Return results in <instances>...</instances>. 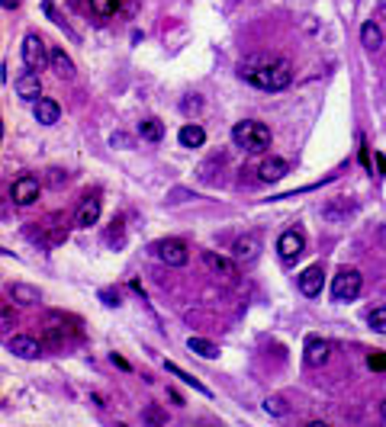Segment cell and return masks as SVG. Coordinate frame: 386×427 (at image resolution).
Returning a JSON list of instances; mask_svg holds the SVG:
<instances>
[{"label": "cell", "mask_w": 386, "mask_h": 427, "mask_svg": "<svg viewBox=\"0 0 386 427\" xmlns=\"http://www.w3.org/2000/svg\"><path fill=\"white\" fill-rule=\"evenodd\" d=\"M7 351L17 353L20 360H36V357L43 353V347H39V341H36V337H29V335H13L7 341Z\"/></svg>", "instance_id": "8fae6325"}, {"label": "cell", "mask_w": 386, "mask_h": 427, "mask_svg": "<svg viewBox=\"0 0 386 427\" xmlns=\"http://www.w3.org/2000/svg\"><path fill=\"white\" fill-rule=\"evenodd\" d=\"M10 196H13V202H17V206H33V202L39 200V180H36V177H29V174L17 177V180H13V186H10Z\"/></svg>", "instance_id": "ba28073f"}, {"label": "cell", "mask_w": 386, "mask_h": 427, "mask_svg": "<svg viewBox=\"0 0 386 427\" xmlns=\"http://www.w3.org/2000/svg\"><path fill=\"white\" fill-rule=\"evenodd\" d=\"M328 357H332V344L322 341V337H309V344H306V363L309 366H322V363H328Z\"/></svg>", "instance_id": "9a60e30c"}, {"label": "cell", "mask_w": 386, "mask_h": 427, "mask_svg": "<svg viewBox=\"0 0 386 427\" xmlns=\"http://www.w3.org/2000/svg\"><path fill=\"white\" fill-rule=\"evenodd\" d=\"M113 363H116V366H119V369H129V363H126V360H123V357H116V353H113Z\"/></svg>", "instance_id": "d590c367"}, {"label": "cell", "mask_w": 386, "mask_h": 427, "mask_svg": "<svg viewBox=\"0 0 386 427\" xmlns=\"http://www.w3.org/2000/svg\"><path fill=\"white\" fill-rule=\"evenodd\" d=\"M380 241H383V244H386V225H383V228H380Z\"/></svg>", "instance_id": "8d00e7d4"}, {"label": "cell", "mask_w": 386, "mask_h": 427, "mask_svg": "<svg viewBox=\"0 0 386 427\" xmlns=\"http://www.w3.org/2000/svg\"><path fill=\"white\" fill-rule=\"evenodd\" d=\"M200 260H203V267L210 270V273H213L216 280H222L226 286H232V283L238 280V267H236V264H232L229 257H219L216 251H203Z\"/></svg>", "instance_id": "52a82bcc"}, {"label": "cell", "mask_w": 386, "mask_h": 427, "mask_svg": "<svg viewBox=\"0 0 386 427\" xmlns=\"http://www.w3.org/2000/svg\"><path fill=\"white\" fill-rule=\"evenodd\" d=\"M177 138H180L184 148H200V145L206 142V132H203V126H196V122H187V126L177 132Z\"/></svg>", "instance_id": "ac0fdd59"}, {"label": "cell", "mask_w": 386, "mask_h": 427, "mask_svg": "<svg viewBox=\"0 0 386 427\" xmlns=\"http://www.w3.org/2000/svg\"><path fill=\"white\" fill-rule=\"evenodd\" d=\"M103 299H107V305H119V296H113V293H103Z\"/></svg>", "instance_id": "836d02e7"}, {"label": "cell", "mask_w": 386, "mask_h": 427, "mask_svg": "<svg viewBox=\"0 0 386 427\" xmlns=\"http://www.w3.org/2000/svg\"><path fill=\"white\" fill-rule=\"evenodd\" d=\"M361 286H364V277L357 273L354 267H341L338 277L332 280V299L335 302H351L361 296Z\"/></svg>", "instance_id": "277c9868"}, {"label": "cell", "mask_w": 386, "mask_h": 427, "mask_svg": "<svg viewBox=\"0 0 386 427\" xmlns=\"http://www.w3.org/2000/svg\"><path fill=\"white\" fill-rule=\"evenodd\" d=\"M97 218H100V196H97V193H87L84 200H81V206H77L75 225L91 228V225H97Z\"/></svg>", "instance_id": "9c48e42d"}, {"label": "cell", "mask_w": 386, "mask_h": 427, "mask_svg": "<svg viewBox=\"0 0 386 427\" xmlns=\"http://www.w3.org/2000/svg\"><path fill=\"white\" fill-rule=\"evenodd\" d=\"M23 61H26V67H29V71H43L45 65H52V51L45 49L43 35L29 33L23 39Z\"/></svg>", "instance_id": "8992f818"}, {"label": "cell", "mask_w": 386, "mask_h": 427, "mask_svg": "<svg viewBox=\"0 0 386 427\" xmlns=\"http://www.w3.org/2000/svg\"><path fill=\"white\" fill-rule=\"evenodd\" d=\"M52 71L59 77H65V81L75 77V61L65 55V49H52Z\"/></svg>", "instance_id": "d6986e66"}, {"label": "cell", "mask_w": 386, "mask_h": 427, "mask_svg": "<svg viewBox=\"0 0 386 427\" xmlns=\"http://www.w3.org/2000/svg\"><path fill=\"white\" fill-rule=\"evenodd\" d=\"M322 277H325V273H322L319 264H316V267H306L300 273V293L309 296V299H316V296L322 293Z\"/></svg>", "instance_id": "4fadbf2b"}, {"label": "cell", "mask_w": 386, "mask_h": 427, "mask_svg": "<svg viewBox=\"0 0 386 427\" xmlns=\"http://www.w3.org/2000/svg\"><path fill=\"white\" fill-rule=\"evenodd\" d=\"M277 251L284 260H296L302 257V251H306V238L296 232V228H290V232H284V235L277 238Z\"/></svg>", "instance_id": "30bf717a"}, {"label": "cell", "mask_w": 386, "mask_h": 427, "mask_svg": "<svg viewBox=\"0 0 386 427\" xmlns=\"http://www.w3.org/2000/svg\"><path fill=\"white\" fill-rule=\"evenodd\" d=\"M200 106H203V103H200V100H196V97H187V100H184V103H180V109H184L187 116H190V113H196V109H200Z\"/></svg>", "instance_id": "f546056e"}, {"label": "cell", "mask_w": 386, "mask_h": 427, "mask_svg": "<svg viewBox=\"0 0 386 427\" xmlns=\"http://www.w3.org/2000/svg\"><path fill=\"white\" fill-rule=\"evenodd\" d=\"M377 17L386 19V0H380V3H377Z\"/></svg>", "instance_id": "e575fe53"}, {"label": "cell", "mask_w": 386, "mask_h": 427, "mask_svg": "<svg viewBox=\"0 0 386 427\" xmlns=\"http://www.w3.org/2000/svg\"><path fill=\"white\" fill-rule=\"evenodd\" d=\"M238 74L252 87H258V90L277 93V90H284V87H290V81H293V65L286 58H280V55H252L248 61H242Z\"/></svg>", "instance_id": "6da1fadb"}, {"label": "cell", "mask_w": 386, "mask_h": 427, "mask_svg": "<svg viewBox=\"0 0 386 427\" xmlns=\"http://www.w3.org/2000/svg\"><path fill=\"white\" fill-rule=\"evenodd\" d=\"M142 421H148V424H168V414H164L161 408H155V405H151V408L142 414Z\"/></svg>", "instance_id": "83f0119b"}, {"label": "cell", "mask_w": 386, "mask_h": 427, "mask_svg": "<svg viewBox=\"0 0 386 427\" xmlns=\"http://www.w3.org/2000/svg\"><path fill=\"white\" fill-rule=\"evenodd\" d=\"M361 42H364V49H370V51H377L380 45H383V33H380V26L373 23V19H367V23L361 26Z\"/></svg>", "instance_id": "ffe728a7"}, {"label": "cell", "mask_w": 386, "mask_h": 427, "mask_svg": "<svg viewBox=\"0 0 386 427\" xmlns=\"http://www.w3.org/2000/svg\"><path fill=\"white\" fill-rule=\"evenodd\" d=\"M119 10V0H91V13L97 17H113Z\"/></svg>", "instance_id": "d4e9b609"}, {"label": "cell", "mask_w": 386, "mask_h": 427, "mask_svg": "<svg viewBox=\"0 0 386 427\" xmlns=\"http://www.w3.org/2000/svg\"><path fill=\"white\" fill-rule=\"evenodd\" d=\"M61 222H65V216H59V212H55V216H49L43 222V225H39V232H29V238H33V241H39L43 244V248H55V244H61L65 241V235H68V225H61Z\"/></svg>", "instance_id": "5b68a950"}, {"label": "cell", "mask_w": 386, "mask_h": 427, "mask_svg": "<svg viewBox=\"0 0 386 427\" xmlns=\"http://www.w3.org/2000/svg\"><path fill=\"white\" fill-rule=\"evenodd\" d=\"M380 414H383V421H386V402H383V405H380Z\"/></svg>", "instance_id": "74e56055"}, {"label": "cell", "mask_w": 386, "mask_h": 427, "mask_svg": "<svg viewBox=\"0 0 386 427\" xmlns=\"http://www.w3.org/2000/svg\"><path fill=\"white\" fill-rule=\"evenodd\" d=\"M232 251H236V257H238V260H245V264H252V260L258 257V251H261V241H258V235H245V238H238Z\"/></svg>", "instance_id": "e0dca14e"}, {"label": "cell", "mask_w": 386, "mask_h": 427, "mask_svg": "<svg viewBox=\"0 0 386 427\" xmlns=\"http://www.w3.org/2000/svg\"><path fill=\"white\" fill-rule=\"evenodd\" d=\"M33 113H36V119H39L43 126H55V122H59V116H61V106L55 100H49V97H39Z\"/></svg>", "instance_id": "2e32d148"}, {"label": "cell", "mask_w": 386, "mask_h": 427, "mask_svg": "<svg viewBox=\"0 0 386 427\" xmlns=\"http://www.w3.org/2000/svg\"><path fill=\"white\" fill-rule=\"evenodd\" d=\"M139 132H142L145 142H161L164 138V126H161L158 119H145L142 126H139Z\"/></svg>", "instance_id": "603a6c76"}, {"label": "cell", "mask_w": 386, "mask_h": 427, "mask_svg": "<svg viewBox=\"0 0 386 427\" xmlns=\"http://www.w3.org/2000/svg\"><path fill=\"white\" fill-rule=\"evenodd\" d=\"M65 180H68L65 170H49V184H52V186H61Z\"/></svg>", "instance_id": "4dcf8cb0"}, {"label": "cell", "mask_w": 386, "mask_h": 427, "mask_svg": "<svg viewBox=\"0 0 386 427\" xmlns=\"http://www.w3.org/2000/svg\"><path fill=\"white\" fill-rule=\"evenodd\" d=\"M116 145H119V148H129V138H126V135H123V132H119V135H113V148H116Z\"/></svg>", "instance_id": "1f68e13d"}, {"label": "cell", "mask_w": 386, "mask_h": 427, "mask_svg": "<svg viewBox=\"0 0 386 427\" xmlns=\"http://www.w3.org/2000/svg\"><path fill=\"white\" fill-rule=\"evenodd\" d=\"M17 93L23 100H39V93H43V81H39V71H23L17 77Z\"/></svg>", "instance_id": "7c38bea8"}, {"label": "cell", "mask_w": 386, "mask_h": 427, "mask_svg": "<svg viewBox=\"0 0 386 427\" xmlns=\"http://www.w3.org/2000/svg\"><path fill=\"white\" fill-rule=\"evenodd\" d=\"M164 369H168L171 376H177V379H184V382H187V385H193V389H196V392H203V395H210V389H206V385H203V382H200V379H193V376H190V373H184V369L177 366V363H164Z\"/></svg>", "instance_id": "cb8c5ba5"}, {"label": "cell", "mask_w": 386, "mask_h": 427, "mask_svg": "<svg viewBox=\"0 0 386 427\" xmlns=\"http://www.w3.org/2000/svg\"><path fill=\"white\" fill-rule=\"evenodd\" d=\"M10 325H13V312L3 309V328H10Z\"/></svg>", "instance_id": "d6a6232c"}, {"label": "cell", "mask_w": 386, "mask_h": 427, "mask_svg": "<svg viewBox=\"0 0 386 427\" xmlns=\"http://www.w3.org/2000/svg\"><path fill=\"white\" fill-rule=\"evenodd\" d=\"M187 347H190V353L203 357V360H216V357H219V347L213 341H206V337H190V341H187Z\"/></svg>", "instance_id": "44dd1931"}, {"label": "cell", "mask_w": 386, "mask_h": 427, "mask_svg": "<svg viewBox=\"0 0 386 427\" xmlns=\"http://www.w3.org/2000/svg\"><path fill=\"white\" fill-rule=\"evenodd\" d=\"M10 296L17 302H23V305H39V289H33V286H26V283H13Z\"/></svg>", "instance_id": "7402d4cb"}, {"label": "cell", "mask_w": 386, "mask_h": 427, "mask_svg": "<svg viewBox=\"0 0 386 427\" xmlns=\"http://www.w3.org/2000/svg\"><path fill=\"white\" fill-rule=\"evenodd\" d=\"M367 366L370 369H386V353H370V357H367Z\"/></svg>", "instance_id": "f1b7e54d"}, {"label": "cell", "mask_w": 386, "mask_h": 427, "mask_svg": "<svg viewBox=\"0 0 386 427\" xmlns=\"http://www.w3.org/2000/svg\"><path fill=\"white\" fill-rule=\"evenodd\" d=\"M258 174L264 184H277V180H284V177L290 174V164H286L284 158H268V161H261Z\"/></svg>", "instance_id": "5bb4252c"}, {"label": "cell", "mask_w": 386, "mask_h": 427, "mask_svg": "<svg viewBox=\"0 0 386 427\" xmlns=\"http://www.w3.org/2000/svg\"><path fill=\"white\" fill-rule=\"evenodd\" d=\"M151 257L161 260V264H168V267H184L187 260H190V251H187L184 241H177V238H161L148 248Z\"/></svg>", "instance_id": "3957f363"}, {"label": "cell", "mask_w": 386, "mask_h": 427, "mask_svg": "<svg viewBox=\"0 0 386 427\" xmlns=\"http://www.w3.org/2000/svg\"><path fill=\"white\" fill-rule=\"evenodd\" d=\"M367 321H370V328H373V331L386 335V309H373V312L367 315Z\"/></svg>", "instance_id": "484cf974"}, {"label": "cell", "mask_w": 386, "mask_h": 427, "mask_svg": "<svg viewBox=\"0 0 386 427\" xmlns=\"http://www.w3.org/2000/svg\"><path fill=\"white\" fill-rule=\"evenodd\" d=\"M264 411H268V414H286V402L280 395H270L268 402H264Z\"/></svg>", "instance_id": "4316f807"}, {"label": "cell", "mask_w": 386, "mask_h": 427, "mask_svg": "<svg viewBox=\"0 0 386 427\" xmlns=\"http://www.w3.org/2000/svg\"><path fill=\"white\" fill-rule=\"evenodd\" d=\"M232 142H236L238 148L258 154V151H268L270 148V129L264 126V122L245 119V122H238V126L232 129Z\"/></svg>", "instance_id": "7a4b0ae2"}]
</instances>
